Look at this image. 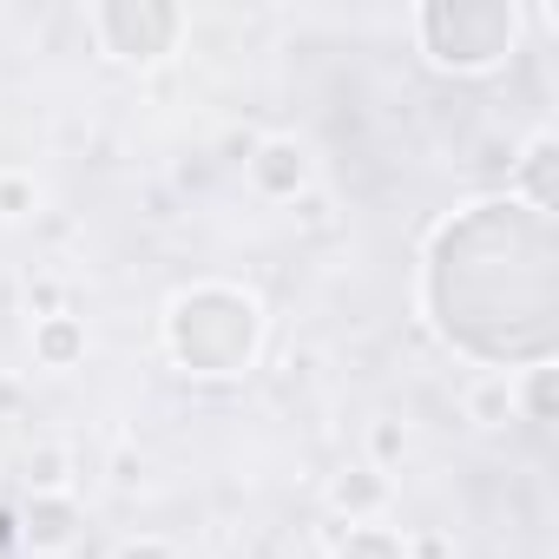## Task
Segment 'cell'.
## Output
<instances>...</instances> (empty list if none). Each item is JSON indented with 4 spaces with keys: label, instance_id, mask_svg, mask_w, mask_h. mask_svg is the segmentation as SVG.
Here are the masks:
<instances>
[{
    "label": "cell",
    "instance_id": "8992f818",
    "mask_svg": "<svg viewBox=\"0 0 559 559\" xmlns=\"http://www.w3.org/2000/svg\"><path fill=\"white\" fill-rule=\"evenodd\" d=\"M80 526H86V513L73 493H27V507H21V546L27 552H67L80 539Z\"/></svg>",
    "mask_w": 559,
    "mask_h": 559
},
{
    "label": "cell",
    "instance_id": "6da1fadb",
    "mask_svg": "<svg viewBox=\"0 0 559 559\" xmlns=\"http://www.w3.org/2000/svg\"><path fill=\"white\" fill-rule=\"evenodd\" d=\"M421 310L435 336L507 376L559 349V224L513 191L474 198L435 224L421 250Z\"/></svg>",
    "mask_w": 559,
    "mask_h": 559
},
{
    "label": "cell",
    "instance_id": "3957f363",
    "mask_svg": "<svg viewBox=\"0 0 559 559\" xmlns=\"http://www.w3.org/2000/svg\"><path fill=\"white\" fill-rule=\"evenodd\" d=\"M520 8L513 0H428V8H415V40L428 53V67L441 73H493L500 60H513L520 47Z\"/></svg>",
    "mask_w": 559,
    "mask_h": 559
},
{
    "label": "cell",
    "instance_id": "9c48e42d",
    "mask_svg": "<svg viewBox=\"0 0 559 559\" xmlns=\"http://www.w3.org/2000/svg\"><path fill=\"white\" fill-rule=\"evenodd\" d=\"M382 500H389V474H376V467H356V474H343V480L330 487V507H336V513H349V526L376 520V513H382Z\"/></svg>",
    "mask_w": 559,
    "mask_h": 559
},
{
    "label": "cell",
    "instance_id": "ba28073f",
    "mask_svg": "<svg viewBox=\"0 0 559 559\" xmlns=\"http://www.w3.org/2000/svg\"><path fill=\"white\" fill-rule=\"evenodd\" d=\"M34 356H40V369H73L86 356V323L80 317H40L34 323Z\"/></svg>",
    "mask_w": 559,
    "mask_h": 559
},
{
    "label": "cell",
    "instance_id": "e0dca14e",
    "mask_svg": "<svg viewBox=\"0 0 559 559\" xmlns=\"http://www.w3.org/2000/svg\"><path fill=\"white\" fill-rule=\"evenodd\" d=\"M139 474H145V467H139L132 454H119V461H112V480H119V487H139Z\"/></svg>",
    "mask_w": 559,
    "mask_h": 559
},
{
    "label": "cell",
    "instance_id": "30bf717a",
    "mask_svg": "<svg viewBox=\"0 0 559 559\" xmlns=\"http://www.w3.org/2000/svg\"><path fill=\"white\" fill-rule=\"evenodd\" d=\"M330 559H415V546H408L395 526L362 520V526H349V533L336 539V552H330Z\"/></svg>",
    "mask_w": 559,
    "mask_h": 559
},
{
    "label": "cell",
    "instance_id": "7c38bea8",
    "mask_svg": "<svg viewBox=\"0 0 559 559\" xmlns=\"http://www.w3.org/2000/svg\"><path fill=\"white\" fill-rule=\"evenodd\" d=\"M513 408L533 421V428H546L552 421V362H539V369H526V382L513 389Z\"/></svg>",
    "mask_w": 559,
    "mask_h": 559
},
{
    "label": "cell",
    "instance_id": "277c9868",
    "mask_svg": "<svg viewBox=\"0 0 559 559\" xmlns=\"http://www.w3.org/2000/svg\"><path fill=\"white\" fill-rule=\"evenodd\" d=\"M86 34L99 40L106 60L119 67H152L185 40V14L171 0H93L86 8Z\"/></svg>",
    "mask_w": 559,
    "mask_h": 559
},
{
    "label": "cell",
    "instance_id": "52a82bcc",
    "mask_svg": "<svg viewBox=\"0 0 559 559\" xmlns=\"http://www.w3.org/2000/svg\"><path fill=\"white\" fill-rule=\"evenodd\" d=\"M552 165H559V139H552V132H539L520 158H507V171H513V185H507V191H513L520 204H533V211H546V217H552V211H559Z\"/></svg>",
    "mask_w": 559,
    "mask_h": 559
},
{
    "label": "cell",
    "instance_id": "5b68a950",
    "mask_svg": "<svg viewBox=\"0 0 559 559\" xmlns=\"http://www.w3.org/2000/svg\"><path fill=\"white\" fill-rule=\"evenodd\" d=\"M243 165H250V185L276 204H297L310 191V152L297 139H257Z\"/></svg>",
    "mask_w": 559,
    "mask_h": 559
},
{
    "label": "cell",
    "instance_id": "2e32d148",
    "mask_svg": "<svg viewBox=\"0 0 559 559\" xmlns=\"http://www.w3.org/2000/svg\"><path fill=\"white\" fill-rule=\"evenodd\" d=\"M112 559H178V552H171V539H158V533H132V539H119Z\"/></svg>",
    "mask_w": 559,
    "mask_h": 559
},
{
    "label": "cell",
    "instance_id": "8fae6325",
    "mask_svg": "<svg viewBox=\"0 0 559 559\" xmlns=\"http://www.w3.org/2000/svg\"><path fill=\"white\" fill-rule=\"evenodd\" d=\"M467 415H474L480 428L513 421V382H507V376H480V382L467 389Z\"/></svg>",
    "mask_w": 559,
    "mask_h": 559
},
{
    "label": "cell",
    "instance_id": "4fadbf2b",
    "mask_svg": "<svg viewBox=\"0 0 559 559\" xmlns=\"http://www.w3.org/2000/svg\"><path fill=\"white\" fill-rule=\"evenodd\" d=\"M67 467H73L67 448H34V454H27V487H34V493H67V480H73Z\"/></svg>",
    "mask_w": 559,
    "mask_h": 559
},
{
    "label": "cell",
    "instance_id": "5bb4252c",
    "mask_svg": "<svg viewBox=\"0 0 559 559\" xmlns=\"http://www.w3.org/2000/svg\"><path fill=\"white\" fill-rule=\"evenodd\" d=\"M402 454H408V428H402V421H376V428H369V467L389 474Z\"/></svg>",
    "mask_w": 559,
    "mask_h": 559
},
{
    "label": "cell",
    "instance_id": "ac0fdd59",
    "mask_svg": "<svg viewBox=\"0 0 559 559\" xmlns=\"http://www.w3.org/2000/svg\"><path fill=\"white\" fill-rule=\"evenodd\" d=\"M0 546H21V513L0 507Z\"/></svg>",
    "mask_w": 559,
    "mask_h": 559
},
{
    "label": "cell",
    "instance_id": "9a60e30c",
    "mask_svg": "<svg viewBox=\"0 0 559 559\" xmlns=\"http://www.w3.org/2000/svg\"><path fill=\"white\" fill-rule=\"evenodd\" d=\"M34 198H40V191H34V178L0 171V217H8V224H14V217H27V211H34Z\"/></svg>",
    "mask_w": 559,
    "mask_h": 559
},
{
    "label": "cell",
    "instance_id": "7a4b0ae2",
    "mask_svg": "<svg viewBox=\"0 0 559 559\" xmlns=\"http://www.w3.org/2000/svg\"><path fill=\"white\" fill-rule=\"evenodd\" d=\"M165 349L185 376L230 382L263 349V304L237 284H191L165 310Z\"/></svg>",
    "mask_w": 559,
    "mask_h": 559
}]
</instances>
